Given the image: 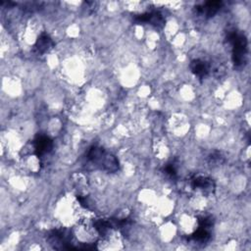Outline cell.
I'll list each match as a JSON object with an SVG mask.
<instances>
[{"label":"cell","instance_id":"6da1fadb","mask_svg":"<svg viewBox=\"0 0 251 251\" xmlns=\"http://www.w3.org/2000/svg\"><path fill=\"white\" fill-rule=\"evenodd\" d=\"M88 159L99 169L107 173H116L119 170V161L111 153L106 152L102 147L92 146L88 152Z\"/></svg>","mask_w":251,"mask_h":251},{"label":"cell","instance_id":"3957f363","mask_svg":"<svg viewBox=\"0 0 251 251\" xmlns=\"http://www.w3.org/2000/svg\"><path fill=\"white\" fill-rule=\"evenodd\" d=\"M48 242L56 249H76L72 245V232L67 228H56L47 235Z\"/></svg>","mask_w":251,"mask_h":251},{"label":"cell","instance_id":"30bf717a","mask_svg":"<svg viewBox=\"0 0 251 251\" xmlns=\"http://www.w3.org/2000/svg\"><path fill=\"white\" fill-rule=\"evenodd\" d=\"M191 239L198 241V242H205L210 238V231L209 228H205L199 227V228L190 236Z\"/></svg>","mask_w":251,"mask_h":251},{"label":"cell","instance_id":"ba28073f","mask_svg":"<svg viewBox=\"0 0 251 251\" xmlns=\"http://www.w3.org/2000/svg\"><path fill=\"white\" fill-rule=\"evenodd\" d=\"M190 70L196 77L203 79L204 77H206L208 75L210 66L206 61L201 60V59H196V60L191 61Z\"/></svg>","mask_w":251,"mask_h":251},{"label":"cell","instance_id":"8fae6325","mask_svg":"<svg viewBox=\"0 0 251 251\" xmlns=\"http://www.w3.org/2000/svg\"><path fill=\"white\" fill-rule=\"evenodd\" d=\"M224 161H225V157L222 155L221 152L216 151L209 156V164L211 166H219L223 164Z\"/></svg>","mask_w":251,"mask_h":251},{"label":"cell","instance_id":"5b68a950","mask_svg":"<svg viewBox=\"0 0 251 251\" xmlns=\"http://www.w3.org/2000/svg\"><path fill=\"white\" fill-rule=\"evenodd\" d=\"M34 146H35V151L37 155L41 157L44 154H46L51 151L53 147V142L48 137L39 136L36 137L34 141Z\"/></svg>","mask_w":251,"mask_h":251},{"label":"cell","instance_id":"7c38bea8","mask_svg":"<svg viewBox=\"0 0 251 251\" xmlns=\"http://www.w3.org/2000/svg\"><path fill=\"white\" fill-rule=\"evenodd\" d=\"M164 172L166 173V175H168L169 177H171L172 179H175L177 177V169L175 167L174 164H168L165 168H164Z\"/></svg>","mask_w":251,"mask_h":251},{"label":"cell","instance_id":"7a4b0ae2","mask_svg":"<svg viewBox=\"0 0 251 251\" xmlns=\"http://www.w3.org/2000/svg\"><path fill=\"white\" fill-rule=\"evenodd\" d=\"M228 42L232 46V61L235 67H241L246 62L247 56V40L244 35L238 32L228 34Z\"/></svg>","mask_w":251,"mask_h":251},{"label":"cell","instance_id":"9c48e42d","mask_svg":"<svg viewBox=\"0 0 251 251\" xmlns=\"http://www.w3.org/2000/svg\"><path fill=\"white\" fill-rule=\"evenodd\" d=\"M53 46H54V43H53L52 39L47 34H42L40 36V38L38 39L36 46H35L36 50L40 54L48 52L50 49L53 48Z\"/></svg>","mask_w":251,"mask_h":251},{"label":"cell","instance_id":"8992f818","mask_svg":"<svg viewBox=\"0 0 251 251\" xmlns=\"http://www.w3.org/2000/svg\"><path fill=\"white\" fill-rule=\"evenodd\" d=\"M191 185L193 188L200 189L206 193H212L215 190V183L212 179L207 177H195L191 181Z\"/></svg>","mask_w":251,"mask_h":251},{"label":"cell","instance_id":"52a82bcc","mask_svg":"<svg viewBox=\"0 0 251 251\" xmlns=\"http://www.w3.org/2000/svg\"><path fill=\"white\" fill-rule=\"evenodd\" d=\"M223 2L222 1H208L205 2L202 5L196 6V10L198 13L205 15L207 18L213 17L222 7Z\"/></svg>","mask_w":251,"mask_h":251},{"label":"cell","instance_id":"277c9868","mask_svg":"<svg viewBox=\"0 0 251 251\" xmlns=\"http://www.w3.org/2000/svg\"><path fill=\"white\" fill-rule=\"evenodd\" d=\"M134 20L137 23H147L157 28H162L165 25V18L159 11H151L137 15Z\"/></svg>","mask_w":251,"mask_h":251}]
</instances>
